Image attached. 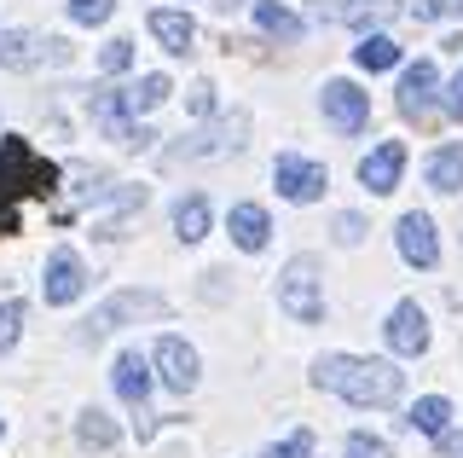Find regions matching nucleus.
Here are the masks:
<instances>
[{
	"mask_svg": "<svg viewBox=\"0 0 463 458\" xmlns=\"http://www.w3.org/2000/svg\"><path fill=\"white\" fill-rule=\"evenodd\" d=\"M313 383L330 395H342L347 406H400L405 395V371L394 360H359V354H325V360L313 366Z\"/></svg>",
	"mask_w": 463,
	"mask_h": 458,
	"instance_id": "nucleus-1",
	"label": "nucleus"
},
{
	"mask_svg": "<svg viewBox=\"0 0 463 458\" xmlns=\"http://www.w3.org/2000/svg\"><path fill=\"white\" fill-rule=\"evenodd\" d=\"M64 168L29 151V139L6 134L0 139V209H18V197H52Z\"/></svg>",
	"mask_w": 463,
	"mask_h": 458,
	"instance_id": "nucleus-2",
	"label": "nucleus"
},
{
	"mask_svg": "<svg viewBox=\"0 0 463 458\" xmlns=\"http://www.w3.org/2000/svg\"><path fill=\"white\" fill-rule=\"evenodd\" d=\"M279 308L289 313L296 325H318L325 320V291H318V262L313 255H296L279 279Z\"/></svg>",
	"mask_w": 463,
	"mask_h": 458,
	"instance_id": "nucleus-3",
	"label": "nucleus"
},
{
	"mask_svg": "<svg viewBox=\"0 0 463 458\" xmlns=\"http://www.w3.org/2000/svg\"><path fill=\"white\" fill-rule=\"evenodd\" d=\"M87 110H93V128L105 139H116V146H151V128H139L134 122V105H128V93L122 88H105V93H93L87 99Z\"/></svg>",
	"mask_w": 463,
	"mask_h": 458,
	"instance_id": "nucleus-4",
	"label": "nucleus"
},
{
	"mask_svg": "<svg viewBox=\"0 0 463 458\" xmlns=\"http://www.w3.org/2000/svg\"><path fill=\"white\" fill-rule=\"evenodd\" d=\"M272 186H279V197H289V204H313L318 192L330 186V175H325V163H313V157H279L272 163Z\"/></svg>",
	"mask_w": 463,
	"mask_h": 458,
	"instance_id": "nucleus-5",
	"label": "nucleus"
},
{
	"mask_svg": "<svg viewBox=\"0 0 463 458\" xmlns=\"http://www.w3.org/2000/svg\"><path fill=\"white\" fill-rule=\"evenodd\" d=\"M318 110H325V122L336 128V134H359V128L371 122V93H359L354 81H325Z\"/></svg>",
	"mask_w": 463,
	"mask_h": 458,
	"instance_id": "nucleus-6",
	"label": "nucleus"
},
{
	"mask_svg": "<svg viewBox=\"0 0 463 458\" xmlns=\"http://www.w3.org/2000/svg\"><path fill=\"white\" fill-rule=\"evenodd\" d=\"M81 291H87L81 255H76V250H52L47 267H41V296H47V308H70Z\"/></svg>",
	"mask_w": 463,
	"mask_h": 458,
	"instance_id": "nucleus-7",
	"label": "nucleus"
},
{
	"mask_svg": "<svg viewBox=\"0 0 463 458\" xmlns=\"http://www.w3.org/2000/svg\"><path fill=\"white\" fill-rule=\"evenodd\" d=\"M139 313H168V302L156 291H122V296H110L105 308L87 320V331H81V342H99L105 331H116L122 320H139Z\"/></svg>",
	"mask_w": 463,
	"mask_h": 458,
	"instance_id": "nucleus-8",
	"label": "nucleus"
},
{
	"mask_svg": "<svg viewBox=\"0 0 463 458\" xmlns=\"http://www.w3.org/2000/svg\"><path fill=\"white\" fill-rule=\"evenodd\" d=\"M151 366H156V377H163L174 395H192L197 389V371H203L197 366V348L185 337H163V342H156V354H151Z\"/></svg>",
	"mask_w": 463,
	"mask_h": 458,
	"instance_id": "nucleus-9",
	"label": "nucleus"
},
{
	"mask_svg": "<svg viewBox=\"0 0 463 458\" xmlns=\"http://www.w3.org/2000/svg\"><path fill=\"white\" fill-rule=\"evenodd\" d=\"M383 337H388V348H394V354L417 360V354H429V313L417 308V302H394V313H388V325H383Z\"/></svg>",
	"mask_w": 463,
	"mask_h": 458,
	"instance_id": "nucleus-10",
	"label": "nucleus"
},
{
	"mask_svg": "<svg viewBox=\"0 0 463 458\" xmlns=\"http://www.w3.org/2000/svg\"><path fill=\"white\" fill-rule=\"evenodd\" d=\"M394 244H400L405 262L423 267V273H429V267H440V238H434V221H429V215H417V209H411V215H400Z\"/></svg>",
	"mask_w": 463,
	"mask_h": 458,
	"instance_id": "nucleus-11",
	"label": "nucleus"
},
{
	"mask_svg": "<svg viewBox=\"0 0 463 458\" xmlns=\"http://www.w3.org/2000/svg\"><path fill=\"white\" fill-rule=\"evenodd\" d=\"M434 88H440V70H434L429 59L405 64V76H400V110H405L411 122H429V110H434Z\"/></svg>",
	"mask_w": 463,
	"mask_h": 458,
	"instance_id": "nucleus-12",
	"label": "nucleus"
},
{
	"mask_svg": "<svg viewBox=\"0 0 463 458\" xmlns=\"http://www.w3.org/2000/svg\"><path fill=\"white\" fill-rule=\"evenodd\" d=\"M400 175H405V139H383V146L359 163V180H365V192H376V197L394 192Z\"/></svg>",
	"mask_w": 463,
	"mask_h": 458,
	"instance_id": "nucleus-13",
	"label": "nucleus"
},
{
	"mask_svg": "<svg viewBox=\"0 0 463 458\" xmlns=\"http://www.w3.org/2000/svg\"><path fill=\"white\" fill-rule=\"evenodd\" d=\"M388 12H394V0H313V18L347 24L359 35H371V24H383Z\"/></svg>",
	"mask_w": 463,
	"mask_h": 458,
	"instance_id": "nucleus-14",
	"label": "nucleus"
},
{
	"mask_svg": "<svg viewBox=\"0 0 463 458\" xmlns=\"http://www.w3.org/2000/svg\"><path fill=\"white\" fill-rule=\"evenodd\" d=\"M110 377H116V395H122V406L139 412L145 400H151V360H145L139 348H122V354H116Z\"/></svg>",
	"mask_w": 463,
	"mask_h": 458,
	"instance_id": "nucleus-15",
	"label": "nucleus"
},
{
	"mask_svg": "<svg viewBox=\"0 0 463 458\" xmlns=\"http://www.w3.org/2000/svg\"><path fill=\"white\" fill-rule=\"evenodd\" d=\"M226 233H232V244L238 250H267V233H272V221H267V209L260 204H232V215H226Z\"/></svg>",
	"mask_w": 463,
	"mask_h": 458,
	"instance_id": "nucleus-16",
	"label": "nucleus"
},
{
	"mask_svg": "<svg viewBox=\"0 0 463 458\" xmlns=\"http://www.w3.org/2000/svg\"><path fill=\"white\" fill-rule=\"evenodd\" d=\"M41 59H47V41L35 30H6L0 35V64L6 70H35Z\"/></svg>",
	"mask_w": 463,
	"mask_h": 458,
	"instance_id": "nucleus-17",
	"label": "nucleus"
},
{
	"mask_svg": "<svg viewBox=\"0 0 463 458\" xmlns=\"http://www.w3.org/2000/svg\"><path fill=\"white\" fill-rule=\"evenodd\" d=\"M151 35L163 41V52H192L197 24H192V12H151Z\"/></svg>",
	"mask_w": 463,
	"mask_h": 458,
	"instance_id": "nucleus-18",
	"label": "nucleus"
},
{
	"mask_svg": "<svg viewBox=\"0 0 463 458\" xmlns=\"http://www.w3.org/2000/svg\"><path fill=\"white\" fill-rule=\"evenodd\" d=\"M76 441H81L87 453H110L116 441H122V429H116V418H105L99 406H87L81 418H76Z\"/></svg>",
	"mask_w": 463,
	"mask_h": 458,
	"instance_id": "nucleus-19",
	"label": "nucleus"
},
{
	"mask_svg": "<svg viewBox=\"0 0 463 458\" xmlns=\"http://www.w3.org/2000/svg\"><path fill=\"white\" fill-rule=\"evenodd\" d=\"M255 24H260L272 41H284V47H296V41L307 35V24H301L289 6H272V0H260V6H255Z\"/></svg>",
	"mask_w": 463,
	"mask_h": 458,
	"instance_id": "nucleus-20",
	"label": "nucleus"
},
{
	"mask_svg": "<svg viewBox=\"0 0 463 458\" xmlns=\"http://www.w3.org/2000/svg\"><path fill=\"white\" fill-rule=\"evenodd\" d=\"M174 233H180L185 244L209 238V197H203V192H192V197H180V204H174Z\"/></svg>",
	"mask_w": 463,
	"mask_h": 458,
	"instance_id": "nucleus-21",
	"label": "nucleus"
},
{
	"mask_svg": "<svg viewBox=\"0 0 463 458\" xmlns=\"http://www.w3.org/2000/svg\"><path fill=\"white\" fill-rule=\"evenodd\" d=\"M429 186L434 192H463V139L458 146H440L429 157Z\"/></svg>",
	"mask_w": 463,
	"mask_h": 458,
	"instance_id": "nucleus-22",
	"label": "nucleus"
},
{
	"mask_svg": "<svg viewBox=\"0 0 463 458\" xmlns=\"http://www.w3.org/2000/svg\"><path fill=\"white\" fill-rule=\"evenodd\" d=\"M446 418H452V400H446V395H423L411 412H405V429H423V435H440V429H452Z\"/></svg>",
	"mask_w": 463,
	"mask_h": 458,
	"instance_id": "nucleus-23",
	"label": "nucleus"
},
{
	"mask_svg": "<svg viewBox=\"0 0 463 458\" xmlns=\"http://www.w3.org/2000/svg\"><path fill=\"white\" fill-rule=\"evenodd\" d=\"M354 64H359V70H371V76H376V70H394V64H400V47H394L388 35H359Z\"/></svg>",
	"mask_w": 463,
	"mask_h": 458,
	"instance_id": "nucleus-24",
	"label": "nucleus"
},
{
	"mask_svg": "<svg viewBox=\"0 0 463 458\" xmlns=\"http://www.w3.org/2000/svg\"><path fill=\"white\" fill-rule=\"evenodd\" d=\"M168 93H174L168 76H163V70H151V76H139V88H128V105H134V110H156Z\"/></svg>",
	"mask_w": 463,
	"mask_h": 458,
	"instance_id": "nucleus-25",
	"label": "nucleus"
},
{
	"mask_svg": "<svg viewBox=\"0 0 463 458\" xmlns=\"http://www.w3.org/2000/svg\"><path fill=\"white\" fill-rule=\"evenodd\" d=\"M342 458H394V447H388L383 435H365V429H354V435H347V447H342Z\"/></svg>",
	"mask_w": 463,
	"mask_h": 458,
	"instance_id": "nucleus-26",
	"label": "nucleus"
},
{
	"mask_svg": "<svg viewBox=\"0 0 463 458\" xmlns=\"http://www.w3.org/2000/svg\"><path fill=\"white\" fill-rule=\"evenodd\" d=\"M260 458H313V429H296L289 441H272Z\"/></svg>",
	"mask_w": 463,
	"mask_h": 458,
	"instance_id": "nucleus-27",
	"label": "nucleus"
},
{
	"mask_svg": "<svg viewBox=\"0 0 463 458\" xmlns=\"http://www.w3.org/2000/svg\"><path fill=\"white\" fill-rule=\"evenodd\" d=\"M128 64H134V41H105V52H99V70H105V76H122Z\"/></svg>",
	"mask_w": 463,
	"mask_h": 458,
	"instance_id": "nucleus-28",
	"label": "nucleus"
},
{
	"mask_svg": "<svg viewBox=\"0 0 463 458\" xmlns=\"http://www.w3.org/2000/svg\"><path fill=\"white\" fill-rule=\"evenodd\" d=\"M18 331H24V302H0V354L18 342Z\"/></svg>",
	"mask_w": 463,
	"mask_h": 458,
	"instance_id": "nucleus-29",
	"label": "nucleus"
},
{
	"mask_svg": "<svg viewBox=\"0 0 463 458\" xmlns=\"http://www.w3.org/2000/svg\"><path fill=\"white\" fill-rule=\"evenodd\" d=\"M116 12V0H70V18L76 24H105Z\"/></svg>",
	"mask_w": 463,
	"mask_h": 458,
	"instance_id": "nucleus-30",
	"label": "nucleus"
},
{
	"mask_svg": "<svg viewBox=\"0 0 463 458\" xmlns=\"http://www.w3.org/2000/svg\"><path fill=\"white\" fill-rule=\"evenodd\" d=\"M359 238H365V221H359V215H336V244L354 250Z\"/></svg>",
	"mask_w": 463,
	"mask_h": 458,
	"instance_id": "nucleus-31",
	"label": "nucleus"
},
{
	"mask_svg": "<svg viewBox=\"0 0 463 458\" xmlns=\"http://www.w3.org/2000/svg\"><path fill=\"white\" fill-rule=\"evenodd\" d=\"M452 12V0H411V18L417 24H434V18H446Z\"/></svg>",
	"mask_w": 463,
	"mask_h": 458,
	"instance_id": "nucleus-32",
	"label": "nucleus"
},
{
	"mask_svg": "<svg viewBox=\"0 0 463 458\" xmlns=\"http://www.w3.org/2000/svg\"><path fill=\"white\" fill-rule=\"evenodd\" d=\"M446 117H452V122H463V70H458L452 81H446Z\"/></svg>",
	"mask_w": 463,
	"mask_h": 458,
	"instance_id": "nucleus-33",
	"label": "nucleus"
},
{
	"mask_svg": "<svg viewBox=\"0 0 463 458\" xmlns=\"http://www.w3.org/2000/svg\"><path fill=\"white\" fill-rule=\"evenodd\" d=\"M209 110H214V88L197 81V88H192V117H209Z\"/></svg>",
	"mask_w": 463,
	"mask_h": 458,
	"instance_id": "nucleus-34",
	"label": "nucleus"
},
{
	"mask_svg": "<svg viewBox=\"0 0 463 458\" xmlns=\"http://www.w3.org/2000/svg\"><path fill=\"white\" fill-rule=\"evenodd\" d=\"M434 447H440L446 458H458L463 453V429H440V435H434Z\"/></svg>",
	"mask_w": 463,
	"mask_h": 458,
	"instance_id": "nucleus-35",
	"label": "nucleus"
},
{
	"mask_svg": "<svg viewBox=\"0 0 463 458\" xmlns=\"http://www.w3.org/2000/svg\"><path fill=\"white\" fill-rule=\"evenodd\" d=\"M214 6H221V12H232V6H243V0H214Z\"/></svg>",
	"mask_w": 463,
	"mask_h": 458,
	"instance_id": "nucleus-36",
	"label": "nucleus"
},
{
	"mask_svg": "<svg viewBox=\"0 0 463 458\" xmlns=\"http://www.w3.org/2000/svg\"><path fill=\"white\" fill-rule=\"evenodd\" d=\"M452 6H458V12H463V0H452Z\"/></svg>",
	"mask_w": 463,
	"mask_h": 458,
	"instance_id": "nucleus-37",
	"label": "nucleus"
}]
</instances>
